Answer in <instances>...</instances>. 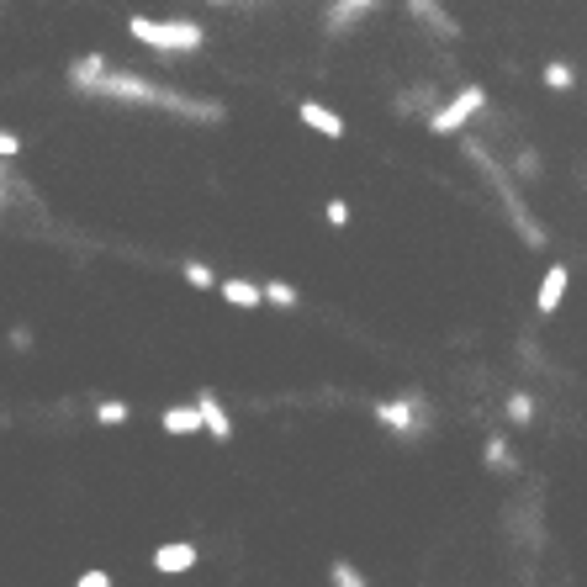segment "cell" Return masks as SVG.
<instances>
[{"instance_id": "6da1fadb", "label": "cell", "mask_w": 587, "mask_h": 587, "mask_svg": "<svg viewBox=\"0 0 587 587\" xmlns=\"http://www.w3.org/2000/svg\"><path fill=\"white\" fill-rule=\"evenodd\" d=\"M96 101H133V106H159V112H170V117H186V122H223V101H207V96H186V90H175V85H154V80H143L133 75V69H112L96 90H90Z\"/></svg>"}, {"instance_id": "7a4b0ae2", "label": "cell", "mask_w": 587, "mask_h": 587, "mask_svg": "<svg viewBox=\"0 0 587 587\" xmlns=\"http://www.w3.org/2000/svg\"><path fill=\"white\" fill-rule=\"evenodd\" d=\"M466 159H471V164H476V170H482L487 180H492V191L503 196V212H508V223L519 228V238H524V244H529V249H545V244H550V238H545V223H535V217H529L524 196L513 191V180H508V170H503V164H492V154H487L476 138H466Z\"/></svg>"}, {"instance_id": "3957f363", "label": "cell", "mask_w": 587, "mask_h": 587, "mask_svg": "<svg viewBox=\"0 0 587 587\" xmlns=\"http://www.w3.org/2000/svg\"><path fill=\"white\" fill-rule=\"evenodd\" d=\"M127 32L143 43V48H159V53H191L207 43V27L191 22V16H170V22H154V16H127Z\"/></svg>"}, {"instance_id": "277c9868", "label": "cell", "mask_w": 587, "mask_h": 587, "mask_svg": "<svg viewBox=\"0 0 587 587\" xmlns=\"http://www.w3.org/2000/svg\"><path fill=\"white\" fill-rule=\"evenodd\" d=\"M476 112H487V85H466L455 101H439V112L429 117V133L434 138H450V133H461Z\"/></svg>"}, {"instance_id": "5b68a950", "label": "cell", "mask_w": 587, "mask_h": 587, "mask_svg": "<svg viewBox=\"0 0 587 587\" xmlns=\"http://www.w3.org/2000/svg\"><path fill=\"white\" fill-rule=\"evenodd\" d=\"M371 418H376L381 429H392V434H413L418 418H424V402H413V397H381V402H371Z\"/></svg>"}, {"instance_id": "8992f818", "label": "cell", "mask_w": 587, "mask_h": 587, "mask_svg": "<svg viewBox=\"0 0 587 587\" xmlns=\"http://www.w3.org/2000/svg\"><path fill=\"white\" fill-rule=\"evenodd\" d=\"M376 6H381V0H328V11H323V32H328V38H344V32H355Z\"/></svg>"}, {"instance_id": "52a82bcc", "label": "cell", "mask_w": 587, "mask_h": 587, "mask_svg": "<svg viewBox=\"0 0 587 587\" xmlns=\"http://www.w3.org/2000/svg\"><path fill=\"white\" fill-rule=\"evenodd\" d=\"M154 572L159 577H186V572H196V561H201V550L191 545V540H164V545H154Z\"/></svg>"}, {"instance_id": "ba28073f", "label": "cell", "mask_w": 587, "mask_h": 587, "mask_svg": "<svg viewBox=\"0 0 587 587\" xmlns=\"http://www.w3.org/2000/svg\"><path fill=\"white\" fill-rule=\"evenodd\" d=\"M566 286H572V270H566V265H550V270L540 275V291H535V313H540V318H550V313L561 307Z\"/></svg>"}, {"instance_id": "9c48e42d", "label": "cell", "mask_w": 587, "mask_h": 587, "mask_svg": "<svg viewBox=\"0 0 587 587\" xmlns=\"http://www.w3.org/2000/svg\"><path fill=\"white\" fill-rule=\"evenodd\" d=\"M106 75H112V59H106V53H80V59L69 64V85L85 90V96H90V90H96Z\"/></svg>"}, {"instance_id": "30bf717a", "label": "cell", "mask_w": 587, "mask_h": 587, "mask_svg": "<svg viewBox=\"0 0 587 587\" xmlns=\"http://www.w3.org/2000/svg\"><path fill=\"white\" fill-rule=\"evenodd\" d=\"M196 408H201V429H207L217 445H228V439H233V418H228L223 402H217V392H201Z\"/></svg>"}, {"instance_id": "8fae6325", "label": "cell", "mask_w": 587, "mask_h": 587, "mask_svg": "<svg viewBox=\"0 0 587 587\" xmlns=\"http://www.w3.org/2000/svg\"><path fill=\"white\" fill-rule=\"evenodd\" d=\"M408 11H413L429 32H439V38H461V22H455V16L439 6V0H408Z\"/></svg>"}, {"instance_id": "7c38bea8", "label": "cell", "mask_w": 587, "mask_h": 587, "mask_svg": "<svg viewBox=\"0 0 587 587\" xmlns=\"http://www.w3.org/2000/svg\"><path fill=\"white\" fill-rule=\"evenodd\" d=\"M297 117L313 127V133H323V138H344V117L334 112V106H323V101H302Z\"/></svg>"}, {"instance_id": "4fadbf2b", "label": "cell", "mask_w": 587, "mask_h": 587, "mask_svg": "<svg viewBox=\"0 0 587 587\" xmlns=\"http://www.w3.org/2000/svg\"><path fill=\"white\" fill-rule=\"evenodd\" d=\"M159 429L164 434H201V408H196V402H180V408H164L159 413Z\"/></svg>"}, {"instance_id": "5bb4252c", "label": "cell", "mask_w": 587, "mask_h": 587, "mask_svg": "<svg viewBox=\"0 0 587 587\" xmlns=\"http://www.w3.org/2000/svg\"><path fill=\"white\" fill-rule=\"evenodd\" d=\"M392 106H397V117H434V112H439V106H434V85L402 90V96H397Z\"/></svg>"}, {"instance_id": "9a60e30c", "label": "cell", "mask_w": 587, "mask_h": 587, "mask_svg": "<svg viewBox=\"0 0 587 587\" xmlns=\"http://www.w3.org/2000/svg\"><path fill=\"white\" fill-rule=\"evenodd\" d=\"M217 291H223V302H233V307H260L265 302V286H254V281H223Z\"/></svg>"}, {"instance_id": "2e32d148", "label": "cell", "mask_w": 587, "mask_h": 587, "mask_svg": "<svg viewBox=\"0 0 587 587\" xmlns=\"http://www.w3.org/2000/svg\"><path fill=\"white\" fill-rule=\"evenodd\" d=\"M503 418H508V424H535V397H529V392H508L503 397Z\"/></svg>"}, {"instance_id": "e0dca14e", "label": "cell", "mask_w": 587, "mask_h": 587, "mask_svg": "<svg viewBox=\"0 0 587 587\" xmlns=\"http://www.w3.org/2000/svg\"><path fill=\"white\" fill-rule=\"evenodd\" d=\"M482 466H487V471H513V450H508V439H503V434H487V445H482Z\"/></svg>"}, {"instance_id": "ac0fdd59", "label": "cell", "mask_w": 587, "mask_h": 587, "mask_svg": "<svg viewBox=\"0 0 587 587\" xmlns=\"http://www.w3.org/2000/svg\"><path fill=\"white\" fill-rule=\"evenodd\" d=\"M180 275H186V286H196V291L223 286V281H217V270H212V265H201V260H186V265H180Z\"/></svg>"}, {"instance_id": "d6986e66", "label": "cell", "mask_w": 587, "mask_h": 587, "mask_svg": "<svg viewBox=\"0 0 587 587\" xmlns=\"http://www.w3.org/2000/svg\"><path fill=\"white\" fill-rule=\"evenodd\" d=\"M540 80H545L550 90H572V85H577V75H572V64H561V59H550V64L540 69Z\"/></svg>"}, {"instance_id": "ffe728a7", "label": "cell", "mask_w": 587, "mask_h": 587, "mask_svg": "<svg viewBox=\"0 0 587 587\" xmlns=\"http://www.w3.org/2000/svg\"><path fill=\"white\" fill-rule=\"evenodd\" d=\"M127 418H133V408H127V402H117V397H106V402H96V424H127Z\"/></svg>"}, {"instance_id": "44dd1931", "label": "cell", "mask_w": 587, "mask_h": 587, "mask_svg": "<svg viewBox=\"0 0 587 587\" xmlns=\"http://www.w3.org/2000/svg\"><path fill=\"white\" fill-rule=\"evenodd\" d=\"M265 302H270V307H297V286H286V281H265Z\"/></svg>"}, {"instance_id": "7402d4cb", "label": "cell", "mask_w": 587, "mask_h": 587, "mask_svg": "<svg viewBox=\"0 0 587 587\" xmlns=\"http://www.w3.org/2000/svg\"><path fill=\"white\" fill-rule=\"evenodd\" d=\"M328 577H334V587H371V582H365L350 561H334V566H328Z\"/></svg>"}, {"instance_id": "603a6c76", "label": "cell", "mask_w": 587, "mask_h": 587, "mask_svg": "<svg viewBox=\"0 0 587 587\" xmlns=\"http://www.w3.org/2000/svg\"><path fill=\"white\" fill-rule=\"evenodd\" d=\"M323 223H334V228H350V201H344V196H328V207H323Z\"/></svg>"}, {"instance_id": "cb8c5ba5", "label": "cell", "mask_w": 587, "mask_h": 587, "mask_svg": "<svg viewBox=\"0 0 587 587\" xmlns=\"http://www.w3.org/2000/svg\"><path fill=\"white\" fill-rule=\"evenodd\" d=\"M513 170H519L524 180H535V175H540V159H535V149H519V154H513Z\"/></svg>"}, {"instance_id": "d4e9b609", "label": "cell", "mask_w": 587, "mask_h": 587, "mask_svg": "<svg viewBox=\"0 0 587 587\" xmlns=\"http://www.w3.org/2000/svg\"><path fill=\"white\" fill-rule=\"evenodd\" d=\"M75 587H117V577H112V572H101V566H90V572H80V577H75Z\"/></svg>"}, {"instance_id": "484cf974", "label": "cell", "mask_w": 587, "mask_h": 587, "mask_svg": "<svg viewBox=\"0 0 587 587\" xmlns=\"http://www.w3.org/2000/svg\"><path fill=\"white\" fill-rule=\"evenodd\" d=\"M16 154H22V138H16V133H6V127H0V159H16Z\"/></svg>"}, {"instance_id": "4316f807", "label": "cell", "mask_w": 587, "mask_h": 587, "mask_svg": "<svg viewBox=\"0 0 587 587\" xmlns=\"http://www.w3.org/2000/svg\"><path fill=\"white\" fill-rule=\"evenodd\" d=\"M207 6H254V0H207Z\"/></svg>"}, {"instance_id": "83f0119b", "label": "cell", "mask_w": 587, "mask_h": 587, "mask_svg": "<svg viewBox=\"0 0 587 587\" xmlns=\"http://www.w3.org/2000/svg\"><path fill=\"white\" fill-rule=\"evenodd\" d=\"M0 191H6V180H0ZM0 201H6V196H0Z\"/></svg>"}]
</instances>
